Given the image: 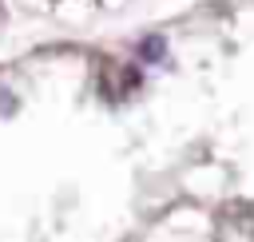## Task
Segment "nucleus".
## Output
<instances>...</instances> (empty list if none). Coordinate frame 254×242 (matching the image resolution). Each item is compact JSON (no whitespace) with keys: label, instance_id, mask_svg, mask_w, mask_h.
<instances>
[{"label":"nucleus","instance_id":"f257e3e1","mask_svg":"<svg viewBox=\"0 0 254 242\" xmlns=\"http://www.w3.org/2000/svg\"><path fill=\"white\" fill-rule=\"evenodd\" d=\"M143 56H147V60H159V56H163V40H147V44H143Z\"/></svg>","mask_w":254,"mask_h":242}]
</instances>
